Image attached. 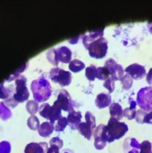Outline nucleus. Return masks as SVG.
I'll return each mask as SVG.
<instances>
[{
  "label": "nucleus",
  "mask_w": 152,
  "mask_h": 153,
  "mask_svg": "<svg viewBox=\"0 0 152 153\" xmlns=\"http://www.w3.org/2000/svg\"><path fill=\"white\" fill-rule=\"evenodd\" d=\"M85 122L89 125V126H91L93 129H95V128H96L95 117H93V115L91 112H89V111H87L85 113Z\"/></svg>",
  "instance_id": "33"
},
{
  "label": "nucleus",
  "mask_w": 152,
  "mask_h": 153,
  "mask_svg": "<svg viewBox=\"0 0 152 153\" xmlns=\"http://www.w3.org/2000/svg\"><path fill=\"white\" fill-rule=\"evenodd\" d=\"M140 146V143H139L136 138H127L124 142V151L126 153H139Z\"/></svg>",
  "instance_id": "13"
},
{
  "label": "nucleus",
  "mask_w": 152,
  "mask_h": 153,
  "mask_svg": "<svg viewBox=\"0 0 152 153\" xmlns=\"http://www.w3.org/2000/svg\"><path fill=\"white\" fill-rule=\"evenodd\" d=\"M78 130H79L80 134L84 136L86 140H91L92 136H93V132L94 129L91 126H89L86 122H85V123L81 122V124L79 125V127H78Z\"/></svg>",
  "instance_id": "21"
},
{
  "label": "nucleus",
  "mask_w": 152,
  "mask_h": 153,
  "mask_svg": "<svg viewBox=\"0 0 152 153\" xmlns=\"http://www.w3.org/2000/svg\"><path fill=\"white\" fill-rule=\"evenodd\" d=\"M104 87L106 88L109 91V93H113L114 90H115V81L111 77L108 78L104 82Z\"/></svg>",
  "instance_id": "36"
},
{
  "label": "nucleus",
  "mask_w": 152,
  "mask_h": 153,
  "mask_svg": "<svg viewBox=\"0 0 152 153\" xmlns=\"http://www.w3.org/2000/svg\"><path fill=\"white\" fill-rule=\"evenodd\" d=\"M30 89L32 91L35 101L38 103L47 101L52 93L49 81L44 77H39V79L34 80L31 82Z\"/></svg>",
  "instance_id": "1"
},
{
  "label": "nucleus",
  "mask_w": 152,
  "mask_h": 153,
  "mask_svg": "<svg viewBox=\"0 0 152 153\" xmlns=\"http://www.w3.org/2000/svg\"><path fill=\"white\" fill-rule=\"evenodd\" d=\"M125 73L128 74L132 79H135V80H140L147 75L145 67L143 65L137 64V63H133L128 66L125 70Z\"/></svg>",
  "instance_id": "10"
},
{
  "label": "nucleus",
  "mask_w": 152,
  "mask_h": 153,
  "mask_svg": "<svg viewBox=\"0 0 152 153\" xmlns=\"http://www.w3.org/2000/svg\"><path fill=\"white\" fill-rule=\"evenodd\" d=\"M111 102H112V99H111V95H110V94L101 93V94H98V95L96 96L95 105L98 108L102 109L106 106H110V105L112 104Z\"/></svg>",
  "instance_id": "16"
},
{
  "label": "nucleus",
  "mask_w": 152,
  "mask_h": 153,
  "mask_svg": "<svg viewBox=\"0 0 152 153\" xmlns=\"http://www.w3.org/2000/svg\"><path fill=\"white\" fill-rule=\"evenodd\" d=\"M27 126L32 130H39V120L36 116H30L27 119Z\"/></svg>",
  "instance_id": "29"
},
{
  "label": "nucleus",
  "mask_w": 152,
  "mask_h": 153,
  "mask_svg": "<svg viewBox=\"0 0 152 153\" xmlns=\"http://www.w3.org/2000/svg\"><path fill=\"white\" fill-rule=\"evenodd\" d=\"M80 37H82V36L74 37V38H73V39H68V41H69V42H70L71 44H75V43H77V42H78V40H79V39H80Z\"/></svg>",
  "instance_id": "43"
},
{
  "label": "nucleus",
  "mask_w": 152,
  "mask_h": 153,
  "mask_svg": "<svg viewBox=\"0 0 152 153\" xmlns=\"http://www.w3.org/2000/svg\"><path fill=\"white\" fill-rule=\"evenodd\" d=\"M96 74H97V68L93 64L85 69V76L89 81H93L96 78Z\"/></svg>",
  "instance_id": "28"
},
{
  "label": "nucleus",
  "mask_w": 152,
  "mask_h": 153,
  "mask_svg": "<svg viewBox=\"0 0 152 153\" xmlns=\"http://www.w3.org/2000/svg\"><path fill=\"white\" fill-rule=\"evenodd\" d=\"M56 52H57V57L59 62H62V63H70L72 61V51L65 47V46H62L58 49H56Z\"/></svg>",
  "instance_id": "14"
},
{
  "label": "nucleus",
  "mask_w": 152,
  "mask_h": 153,
  "mask_svg": "<svg viewBox=\"0 0 152 153\" xmlns=\"http://www.w3.org/2000/svg\"><path fill=\"white\" fill-rule=\"evenodd\" d=\"M49 145L46 142H31L27 144L25 148V153H47Z\"/></svg>",
  "instance_id": "11"
},
{
  "label": "nucleus",
  "mask_w": 152,
  "mask_h": 153,
  "mask_svg": "<svg viewBox=\"0 0 152 153\" xmlns=\"http://www.w3.org/2000/svg\"><path fill=\"white\" fill-rule=\"evenodd\" d=\"M148 112H146V111L144 110H136V121L137 123H139V124H143L144 123V120H145V117L147 116Z\"/></svg>",
  "instance_id": "35"
},
{
  "label": "nucleus",
  "mask_w": 152,
  "mask_h": 153,
  "mask_svg": "<svg viewBox=\"0 0 152 153\" xmlns=\"http://www.w3.org/2000/svg\"><path fill=\"white\" fill-rule=\"evenodd\" d=\"M89 51V55L95 59H102L105 57L108 50V42L106 39L100 38L92 42L87 48Z\"/></svg>",
  "instance_id": "4"
},
{
  "label": "nucleus",
  "mask_w": 152,
  "mask_h": 153,
  "mask_svg": "<svg viewBox=\"0 0 152 153\" xmlns=\"http://www.w3.org/2000/svg\"><path fill=\"white\" fill-rule=\"evenodd\" d=\"M128 131V127L126 123L120 122L117 119L111 117L106 125V133H107V142L112 143L116 140L123 137Z\"/></svg>",
  "instance_id": "2"
},
{
  "label": "nucleus",
  "mask_w": 152,
  "mask_h": 153,
  "mask_svg": "<svg viewBox=\"0 0 152 153\" xmlns=\"http://www.w3.org/2000/svg\"><path fill=\"white\" fill-rule=\"evenodd\" d=\"M12 117L11 110L3 102H0V118L2 120H7Z\"/></svg>",
  "instance_id": "24"
},
{
  "label": "nucleus",
  "mask_w": 152,
  "mask_h": 153,
  "mask_svg": "<svg viewBox=\"0 0 152 153\" xmlns=\"http://www.w3.org/2000/svg\"><path fill=\"white\" fill-rule=\"evenodd\" d=\"M4 104L6 105H8V106H10V107H15V106H17L18 105V102L14 99V97H13V95H11L10 97H8L7 99H6L5 101H4Z\"/></svg>",
  "instance_id": "39"
},
{
  "label": "nucleus",
  "mask_w": 152,
  "mask_h": 153,
  "mask_svg": "<svg viewBox=\"0 0 152 153\" xmlns=\"http://www.w3.org/2000/svg\"><path fill=\"white\" fill-rule=\"evenodd\" d=\"M50 146H55L59 149H62V146H63V141L60 138V137H52L51 140H50Z\"/></svg>",
  "instance_id": "38"
},
{
  "label": "nucleus",
  "mask_w": 152,
  "mask_h": 153,
  "mask_svg": "<svg viewBox=\"0 0 152 153\" xmlns=\"http://www.w3.org/2000/svg\"><path fill=\"white\" fill-rule=\"evenodd\" d=\"M46 56H47L48 61H49L51 64H53V65H55V66H57L58 63L60 62L59 60H58V57H57L56 49L52 48V49L49 50V51L47 52V55H46Z\"/></svg>",
  "instance_id": "27"
},
{
  "label": "nucleus",
  "mask_w": 152,
  "mask_h": 153,
  "mask_svg": "<svg viewBox=\"0 0 152 153\" xmlns=\"http://www.w3.org/2000/svg\"><path fill=\"white\" fill-rule=\"evenodd\" d=\"M68 122H67V117H62L61 119H59L58 121H56L54 125V130L55 131H63L65 129V128L67 127Z\"/></svg>",
  "instance_id": "32"
},
{
  "label": "nucleus",
  "mask_w": 152,
  "mask_h": 153,
  "mask_svg": "<svg viewBox=\"0 0 152 153\" xmlns=\"http://www.w3.org/2000/svg\"><path fill=\"white\" fill-rule=\"evenodd\" d=\"M148 30L149 33L152 34V23H148Z\"/></svg>",
  "instance_id": "44"
},
{
  "label": "nucleus",
  "mask_w": 152,
  "mask_h": 153,
  "mask_svg": "<svg viewBox=\"0 0 152 153\" xmlns=\"http://www.w3.org/2000/svg\"><path fill=\"white\" fill-rule=\"evenodd\" d=\"M49 75L52 82L59 83L61 86H67L72 82L71 73L58 67L52 68Z\"/></svg>",
  "instance_id": "6"
},
{
  "label": "nucleus",
  "mask_w": 152,
  "mask_h": 153,
  "mask_svg": "<svg viewBox=\"0 0 152 153\" xmlns=\"http://www.w3.org/2000/svg\"><path fill=\"white\" fill-rule=\"evenodd\" d=\"M147 82L150 86H152V68L149 70V72L147 74Z\"/></svg>",
  "instance_id": "40"
},
{
  "label": "nucleus",
  "mask_w": 152,
  "mask_h": 153,
  "mask_svg": "<svg viewBox=\"0 0 152 153\" xmlns=\"http://www.w3.org/2000/svg\"><path fill=\"white\" fill-rule=\"evenodd\" d=\"M85 68V64L81 62L80 60H73L71 61V62L69 63V69H70L71 72L73 73H79L80 71L84 70Z\"/></svg>",
  "instance_id": "23"
},
{
  "label": "nucleus",
  "mask_w": 152,
  "mask_h": 153,
  "mask_svg": "<svg viewBox=\"0 0 152 153\" xmlns=\"http://www.w3.org/2000/svg\"><path fill=\"white\" fill-rule=\"evenodd\" d=\"M93 137H94V147L96 149H103L105 148L107 143V133H106V126L101 124L96 127L93 130Z\"/></svg>",
  "instance_id": "7"
},
{
  "label": "nucleus",
  "mask_w": 152,
  "mask_h": 153,
  "mask_svg": "<svg viewBox=\"0 0 152 153\" xmlns=\"http://www.w3.org/2000/svg\"><path fill=\"white\" fill-rule=\"evenodd\" d=\"M13 97L18 103H23L30 97L29 90L27 88V78L23 75H19L15 81Z\"/></svg>",
  "instance_id": "3"
},
{
  "label": "nucleus",
  "mask_w": 152,
  "mask_h": 153,
  "mask_svg": "<svg viewBox=\"0 0 152 153\" xmlns=\"http://www.w3.org/2000/svg\"><path fill=\"white\" fill-rule=\"evenodd\" d=\"M50 107L51 106L48 103H45L43 105H41L40 107H39V115L42 117H44V118H46V119L49 120L50 112Z\"/></svg>",
  "instance_id": "31"
},
{
  "label": "nucleus",
  "mask_w": 152,
  "mask_h": 153,
  "mask_svg": "<svg viewBox=\"0 0 152 153\" xmlns=\"http://www.w3.org/2000/svg\"><path fill=\"white\" fill-rule=\"evenodd\" d=\"M144 123H148V124H152V111L151 112H148L145 117Z\"/></svg>",
  "instance_id": "41"
},
{
  "label": "nucleus",
  "mask_w": 152,
  "mask_h": 153,
  "mask_svg": "<svg viewBox=\"0 0 152 153\" xmlns=\"http://www.w3.org/2000/svg\"><path fill=\"white\" fill-rule=\"evenodd\" d=\"M39 136L47 137L51 135V133L54 131V125L50 122H44L40 125L39 129L38 130Z\"/></svg>",
  "instance_id": "20"
},
{
  "label": "nucleus",
  "mask_w": 152,
  "mask_h": 153,
  "mask_svg": "<svg viewBox=\"0 0 152 153\" xmlns=\"http://www.w3.org/2000/svg\"><path fill=\"white\" fill-rule=\"evenodd\" d=\"M104 31H105L104 29H100L98 30H93V31L89 32L88 34L82 35V44H84L85 47L87 49L89 47V45L92 42H93L94 40L104 37Z\"/></svg>",
  "instance_id": "12"
},
{
  "label": "nucleus",
  "mask_w": 152,
  "mask_h": 153,
  "mask_svg": "<svg viewBox=\"0 0 152 153\" xmlns=\"http://www.w3.org/2000/svg\"><path fill=\"white\" fill-rule=\"evenodd\" d=\"M105 67L108 69L110 76L114 81H120L125 75V71H124L123 67L113 59H108L105 62Z\"/></svg>",
  "instance_id": "8"
},
{
  "label": "nucleus",
  "mask_w": 152,
  "mask_h": 153,
  "mask_svg": "<svg viewBox=\"0 0 152 153\" xmlns=\"http://www.w3.org/2000/svg\"><path fill=\"white\" fill-rule=\"evenodd\" d=\"M139 153H152V144L148 140H145L140 144Z\"/></svg>",
  "instance_id": "34"
},
{
  "label": "nucleus",
  "mask_w": 152,
  "mask_h": 153,
  "mask_svg": "<svg viewBox=\"0 0 152 153\" xmlns=\"http://www.w3.org/2000/svg\"><path fill=\"white\" fill-rule=\"evenodd\" d=\"M56 101L58 102L62 110L66 111V112H69V113L74 111V103L72 100L68 91L61 90L58 94V98Z\"/></svg>",
  "instance_id": "9"
},
{
  "label": "nucleus",
  "mask_w": 152,
  "mask_h": 153,
  "mask_svg": "<svg viewBox=\"0 0 152 153\" xmlns=\"http://www.w3.org/2000/svg\"><path fill=\"white\" fill-rule=\"evenodd\" d=\"M136 105H139L141 110L146 112L152 111V87L141 88L136 94Z\"/></svg>",
  "instance_id": "5"
},
{
  "label": "nucleus",
  "mask_w": 152,
  "mask_h": 153,
  "mask_svg": "<svg viewBox=\"0 0 152 153\" xmlns=\"http://www.w3.org/2000/svg\"><path fill=\"white\" fill-rule=\"evenodd\" d=\"M10 152H11V145L8 141L0 142V153H10Z\"/></svg>",
  "instance_id": "37"
},
{
  "label": "nucleus",
  "mask_w": 152,
  "mask_h": 153,
  "mask_svg": "<svg viewBox=\"0 0 152 153\" xmlns=\"http://www.w3.org/2000/svg\"><path fill=\"white\" fill-rule=\"evenodd\" d=\"M110 73L106 67H98L97 68V74H96V78L102 80V81H106L108 78H110Z\"/></svg>",
  "instance_id": "26"
},
{
  "label": "nucleus",
  "mask_w": 152,
  "mask_h": 153,
  "mask_svg": "<svg viewBox=\"0 0 152 153\" xmlns=\"http://www.w3.org/2000/svg\"><path fill=\"white\" fill-rule=\"evenodd\" d=\"M26 109L31 116H35V114L37 112H39V103L35 100L27 101V103L26 105Z\"/></svg>",
  "instance_id": "25"
},
{
  "label": "nucleus",
  "mask_w": 152,
  "mask_h": 153,
  "mask_svg": "<svg viewBox=\"0 0 152 153\" xmlns=\"http://www.w3.org/2000/svg\"><path fill=\"white\" fill-rule=\"evenodd\" d=\"M109 110H110V116H111V117H114L118 121L122 120V118L124 117L123 108L118 103H112L109 106Z\"/></svg>",
  "instance_id": "18"
},
{
  "label": "nucleus",
  "mask_w": 152,
  "mask_h": 153,
  "mask_svg": "<svg viewBox=\"0 0 152 153\" xmlns=\"http://www.w3.org/2000/svg\"><path fill=\"white\" fill-rule=\"evenodd\" d=\"M121 81V83H122V86H123V89L124 90H129L131 87H132V85H133V79L128 75V74H125L123 76V78L120 80Z\"/></svg>",
  "instance_id": "30"
},
{
  "label": "nucleus",
  "mask_w": 152,
  "mask_h": 153,
  "mask_svg": "<svg viewBox=\"0 0 152 153\" xmlns=\"http://www.w3.org/2000/svg\"><path fill=\"white\" fill-rule=\"evenodd\" d=\"M63 153H73V150H70V149H64Z\"/></svg>",
  "instance_id": "45"
},
{
  "label": "nucleus",
  "mask_w": 152,
  "mask_h": 153,
  "mask_svg": "<svg viewBox=\"0 0 152 153\" xmlns=\"http://www.w3.org/2000/svg\"><path fill=\"white\" fill-rule=\"evenodd\" d=\"M81 120H82V114L80 111H73V112L69 113L67 117L68 125L73 129H78L79 125L81 124Z\"/></svg>",
  "instance_id": "15"
},
{
  "label": "nucleus",
  "mask_w": 152,
  "mask_h": 153,
  "mask_svg": "<svg viewBox=\"0 0 152 153\" xmlns=\"http://www.w3.org/2000/svg\"><path fill=\"white\" fill-rule=\"evenodd\" d=\"M129 104H130V106L129 107H127L126 109L123 110V116L126 117L129 120H132L136 117V102L135 100H133L131 97L129 98Z\"/></svg>",
  "instance_id": "19"
},
{
  "label": "nucleus",
  "mask_w": 152,
  "mask_h": 153,
  "mask_svg": "<svg viewBox=\"0 0 152 153\" xmlns=\"http://www.w3.org/2000/svg\"><path fill=\"white\" fill-rule=\"evenodd\" d=\"M59 150L60 149L57 148V147H55V146H50L47 151V153H59Z\"/></svg>",
  "instance_id": "42"
},
{
  "label": "nucleus",
  "mask_w": 152,
  "mask_h": 153,
  "mask_svg": "<svg viewBox=\"0 0 152 153\" xmlns=\"http://www.w3.org/2000/svg\"><path fill=\"white\" fill-rule=\"evenodd\" d=\"M14 94V86L10 85V87L7 88L4 86V82L0 83V98L1 99H7L8 97L13 95Z\"/></svg>",
  "instance_id": "22"
},
{
  "label": "nucleus",
  "mask_w": 152,
  "mask_h": 153,
  "mask_svg": "<svg viewBox=\"0 0 152 153\" xmlns=\"http://www.w3.org/2000/svg\"><path fill=\"white\" fill-rule=\"evenodd\" d=\"M62 117V109L58 104L57 101H55L53 105L50 107V117H49V120L50 123H52L54 125V123L58 121L59 119H61Z\"/></svg>",
  "instance_id": "17"
}]
</instances>
